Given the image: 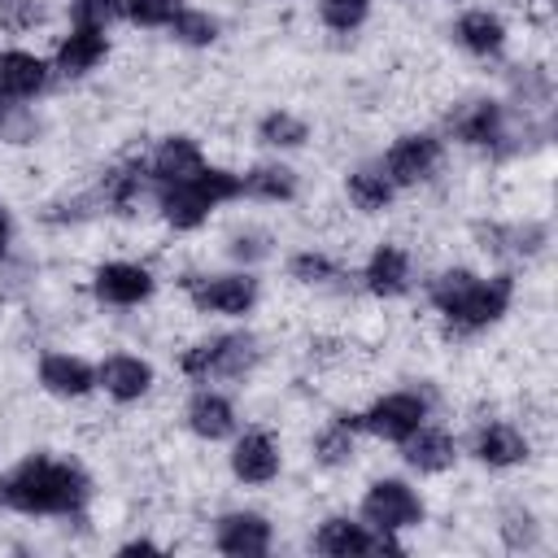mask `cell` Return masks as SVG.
<instances>
[{
	"mask_svg": "<svg viewBox=\"0 0 558 558\" xmlns=\"http://www.w3.org/2000/svg\"><path fill=\"white\" fill-rule=\"evenodd\" d=\"M418 296L440 323L445 340H480L497 331L514 305H519V270L510 266H471V262H445L427 275H418Z\"/></svg>",
	"mask_w": 558,
	"mask_h": 558,
	"instance_id": "obj_1",
	"label": "cell"
},
{
	"mask_svg": "<svg viewBox=\"0 0 558 558\" xmlns=\"http://www.w3.org/2000/svg\"><path fill=\"white\" fill-rule=\"evenodd\" d=\"M436 131L449 148H466L493 166H514L549 148L554 113H523L510 109L497 92H466L440 113Z\"/></svg>",
	"mask_w": 558,
	"mask_h": 558,
	"instance_id": "obj_2",
	"label": "cell"
},
{
	"mask_svg": "<svg viewBox=\"0 0 558 558\" xmlns=\"http://www.w3.org/2000/svg\"><path fill=\"white\" fill-rule=\"evenodd\" d=\"M96 501V475L61 449H31L4 471L0 510L31 523H83Z\"/></svg>",
	"mask_w": 558,
	"mask_h": 558,
	"instance_id": "obj_3",
	"label": "cell"
},
{
	"mask_svg": "<svg viewBox=\"0 0 558 558\" xmlns=\"http://www.w3.org/2000/svg\"><path fill=\"white\" fill-rule=\"evenodd\" d=\"M266 362V340L248 323H222L214 331L192 336L174 353V371L183 384H222L244 388Z\"/></svg>",
	"mask_w": 558,
	"mask_h": 558,
	"instance_id": "obj_4",
	"label": "cell"
},
{
	"mask_svg": "<svg viewBox=\"0 0 558 558\" xmlns=\"http://www.w3.org/2000/svg\"><path fill=\"white\" fill-rule=\"evenodd\" d=\"M240 201H244L240 170H235V166H222V161H209V166L196 170L192 179L153 187L148 214H153L170 235H196V231H205L227 205H240Z\"/></svg>",
	"mask_w": 558,
	"mask_h": 558,
	"instance_id": "obj_5",
	"label": "cell"
},
{
	"mask_svg": "<svg viewBox=\"0 0 558 558\" xmlns=\"http://www.w3.org/2000/svg\"><path fill=\"white\" fill-rule=\"evenodd\" d=\"M174 283L183 292V305L196 318H214V323H248L266 296L262 270H244V266L183 270Z\"/></svg>",
	"mask_w": 558,
	"mask_h": 558,
	"instance_id": "obj_6",
	"label": "cell"
},
{
	"mask_svg": "<svg viewBox=\"0 0 558 558\" xmlns=\"http://www.w3.org/2000/svg\"><path fill=\"white\" fill-rule=\"evenodd\" d=\"M436 414H440V392L432 388V379H410V384L384 388L366 405H357V427L366 440L397 449L405 436H414Z\"/></svg>",
	"mask_w": 558,
	"mask_h": 558,
	"instance_id": "obj_7",
	"label": "cell"
},
{
	"mask_svg": "<svg viewBox=\"0 0 558 558\" xmlns=\"http://www.w3.org/2000/svg\"><path fill=\"white\" fill-rule=\"evenodd\" d=\"M353 514L375 527V532H388V536H410L427 523L432 506H427V493L418 488L414 475H397V471H384V475H371L357 493V506Z\"/></svg>",
	"mask_w": 558,
	"mask_h": 558,
	"instance_id": "obj_8",
	"label": "cell"
},
{
	"mask_svg": "<svg viewBox=\"0 0 558 558\" xmlns=\"http://www.w3.org/2000/svg\"><path fill=\"white\" fill-rule=\"evenodd\" d=\"M458 436H462V458L488 475H514V471H527L536 462L532 427L510 418V414H480Z\"/></svg>",
	"mask_w": 558,
	"mask_h": 558,
	"instance_id": "obj_9",
	"label": "cell"
},
{
	"mask_svg": "<svg viewBox=\"0 0 558 558\" xmlns=\"http://www.w3.org/2000/svg\"><path fill=\"white\" fill-rule=\"evenodd\" d=\"M445 161H449V144L436 126H405L379 153V166H384V174L392 179V187L401 196L432 187L445 174Z\"/></svg>",
	"mask_w": 558,
	"mask_h": 558,
	"instance_id": "obj_10",
	"label": "cell"
},
{
	"mask_svg": "<svg viewBox=\"0 0 558 558\" xmlns=\"http://www.w3.org/2000/svg\"><path fill=\"white\" fill-rule=\"evenodd\" d=\"M157 292H161V275L144 257H100L87 270V296L96 310L131 314V310L153 305Z\"/></svg>",
	"mask_w": 558,
	"mask_h": 558,
	"instance_id": "obj_11",
	"label": "cell"
},
{
	"mask_svg": "<svg viewBox=\"0 0 558 558\" xmlns=\"http://www.w3.org/2000/svg\"><path fill=\"white\" fill-rule=\"evenodd\" d=\"M349 279L357 283L362 296H371L379 305H392V301H405V296L418 292V257L405 240L384 235L362 253V262Z\"/></svg>",
	"mask_w": 558,
	"mask_h": 558,
	"instance_id": "obj_12",
	"label": "cell"
},
{
	"mask_svg": "<svg viewBox=\"0 0 558 558\" xmlns=\"http://www.w3.org/2000/svg\"><path fill=\"white\" fill-rule=\"evenodd\" d=\"M471 235H475L480 253H488L497 266H510V270L541 262L549 253V244H554L549 218H536V214H523V218H475Z\"/></svg>",
	"mask_w": 558,
	"mask_h": 558,
	"instance_id": "obj_13",
	"label": "cell"
},
{
	"mask_svg": "<svg viewBox=\"0 0 558 558\" xmlns=\"http://www.w3.org/2000/svg\"><path fill=\"white\" fill-rule=\"evenodd\" d=\"M445 35L475 65H501V61H510L514 26H510V17L497 4H462L449 17V31Z\"/></svg>",
	"mask_w": 558,
	"mask_h": 558,
	"instance_id": "obj_14",
	"label": "cell"
},
{
	"mask_svg": "<svg viewBox=\"0 0 558 558\" xmlns=\"http://www.w3.org/2000/svg\"><path fill=\"white\" fill-rule=\"evenodd\" d=\"M283 440L266 423H240V432L227 440V475L240 488H270L283 480Z\"/></svg>",
	"mask_w": 558,
	"mask_h": 558,
	"instance_id": "obj_15",
	"label": "cell"
},
{
	"mask_svg": "<svg viewBox=\"0 0 558 558\" xmlns=\"http://www.w3.org/2000/svg\"><path fill=\"white\" fill-rule=\"evenodd\" d=\"M310 549L323 558H371V554H405V536H388L366 527L353 510H327L310 527Z\"/></svg>",
	"mask_w": 558,
	"mask_h": 558,
	"instance_id": "obj_16",
	"label": "cell"
},
{
	"mask_svg": "<svg viewBox=\"0 0 558 558\" xmlns=\"http://www.w3.org/2000/svg\"><path fill=\"white\" fill-rule=\"evenodd\" d=\"M161 384V371L140 349H109L96 357V397H105L118 410L144 405Z\"/></svg>",
	"mask_w": 558,
	"mask_h": 558,
	"instance_id": "obj_17",
	"label": "cell"
},
{
	"mask_svg": "<svg viewBox=\"0 0 558 558\" xmlns=\"http://www.w3.org/2000/svg\"><path fill=\"white\" fill-rule=\"evenodd\" d=\"M179 423L183 432L196 440V445H227L244 414H240V401H235V388H222V384H187V397L179 405Z\"/></svg>",
	"mask_w": 558,
	"mask_h": 558,
	"instance_id": "obj_18",
	"label": "cell"
},
{
	"mask_svg": "<svg viewBox=\"0 0 558 558\" xmlns=\"http://www.w3.org/2000/svg\"><path fill=\"white\" fill-rule=\"evenodd\" d=\"M275 519L257 506H227L209 519V549L222 558H266L275 554Z\"/></svg>",
	"mask_w": 558,
	"mask_h": 558,
	"instance_id": "obj_19",
	"label": "cell"
},
{
	"mask_svg": "<svg viewBox=\"0 0 558 558\" xmlns=\"http://www.w3.org/2000/svg\"><path fill=\"white\" fill-rule=\"evenodd\" d=\"M31 375H35V388L61 405H83L96 397V357L78 349H61V344L39 349Z\"/></svg>",
	"mask_w": 558,
	"mask_h": 558,
	"instance_id": "obj_20",
	"label": "cell"
},
{
	"mask_svg": "<svg viewBox=\"0 0 558 558\" xmlns=\"http://www.w3.org/2000/svg\"><path fill=\"white\" fill-rule=\"evenodd\" d=\"M113 57V31H100V26H78V22H65L61 35L52 39V74L61 83H83L92 78L96 70H105Z\"/></svg>",
	"mask_w": 558,
	"mask_h": 558,
	"instance_id": "obj_21",
	"label": "cell"
},
{
	"mask_svg": "<svg viewBox=\"0 0 558 558\" xmlns=\"http://www.w3.org/2000/svg\"><path fill=\"white\" fill-rule=\"evenodd\" d=\"M397 458H401L405 475H414V480H440V475H449V471L462 466V436L449 423L427 418L414 436H405L397 445Z\"/></svg>",
	"mask_w": 558,
	"mask_h": 558,
	"instance_id": "obj_22",
	"label": "cell"
},
{
	"mask_svg": "<svg viewBox=\"0 0 558 558\" xmlns=\"http://www.w3.org/2000/svg\"><path fill=\"white\" fill-rule=\"evenodd\" d=\"M92 192H96L105 218H140V214L148 209V201H153V183H148L140 157H118V161H109V166L92 179Z\"/></svg>",
	"mask_w": 558,
	"mask_h": 558,
	"instance_id": "obj_23",
	"label": "cell"
},
{
	"mask_svg": "<svg viewBox=\"0 0 558 558\" xmlns=\"http://www.w3.org/2000/svg\"><path fill=\"white\" fill-rule=\"evenodd\" d=\"M57 74L48 52L31 48V44H0V96L4 100H22V105H39L52 92Z\"/></svg>",
	"mask_w": 558,
	"mask_h": 558,
	"instance_id": "obj_24",
	"label": "cell"
},
{
	"mask_svg": "<svg viewBox=\"0 0 558 558\" xmlns=\"http://www.w3.org/2000/svg\"><path fill=\"white\" fill-rule=\"evenodd\" d=\"M362 427H357V410H331L314 432H310V466L323 475H340L362 458Z\"/></svg>",
	"mask_w": 558,
	"mask_h": 558,
	"instance_id": "obj_25",
	"label": "cell"
},
{
	"mask_svg": "<svg viewBox=\"0 0 558 558\" xmlns=\"http://www.w3.org/2000/svg\"><path fill=\"white\" fill-rule=\"evenodd\" d=\"M140 161H144L148 183L161 187V183H179V179H192L196 170H205L209 166V153H205L201 135H192V131H166V135H157L140 153Z\"/></svg>",
	"mask_w": 558,
	"mask_h": 558,
	"instance_id": "obj_26",
	"label": "cell"
},
{
	"mask_svg": "<svg viewBox=\"0 0 558 558\" xmlns=\"http://www.w3.org/2000/svg\"><path fill=\"white\" fill-rule=\"evenodd\" d=\"M497 96L510 109H523V113H554L558 83H554L549 61H541V57L501 61V87H497Z\"/></svg>",
	"mask_w": 558,
	"mask_h": 558,
	"instance_id": "obj_27",
	"label": "cell"
},
{
	"mask_svg": "<svg viewBox=\"0 0 558 558\" xmlns=\"http://www.w3.org/2000/svg\"><path fill=\"white\" fill-rule=\"evenodd\" d=\"M240 183H244V201L248 205H270V209H288L305 192V174L288 157H270V153L248 161L240 170Z\"/></svg>",
	"mask_w": 558,
	"mask_h": 558,
	"instance_id": "obj_28",
	"label": "cell"
},
{
	"mask_svg": "<svg viewBox=\"0 0 558 558\" xmlns=\"http://www.w3.org/2000/svg\"><path fill=\"white\" fill-rule=\"evenodd\" d=\"M340 187H344L349 209L362 214V218H384V214H392L397 201H401V192H397L392 179L384 174L379 157H362V161H353V166L344 170Z\"/></svg>",
	"mask_w": 558,
	"mask_h": 558,
	"instance_id": "obj_29",
	"label": "cell"
},
{
	"mask_svg": "<svg viewBox=\"0 0 558 558\" xmlns=\"http://www.w3.org/2000/svg\"><path fill=\"white\" fill-rule=\"evenodd\" d=\"M253 144L270 157H292L314 144V122L288 105H270L253 118Z\"/></svg>",
	"mask_w": 558,
	"mask_h": 558,
	"instance_id": "obj_30",
	"label": "cell"
},
{
	"mask_svg": "<svg viewBox=\"0 0 558 558\" xmlns=\"http://www.w3.org/2000/svg\"><path fill=\"white\" fill-rule=\"evenodd\" d=\"M283 279L305 292H336L349 283V266L323 244H296L283 253Z\"/></svg>",
	"mask_w": 558,
	"mask_h": 558,
	"instance_id": "obj_31",
	"label": "cell"
},
{
	"mask_svg": "<svg viewBox=\"0 0 558 558\" xmlns=\"http://www.w3.org/2000/svg\"><path fill=\"white\" fill-rule=\"evenodd\" d=\"M100 218H105V214H100V201H96L92 183H87V187H61V192H52V196L35 209V222L48 227V231H78V227H92V222H100Z\"/></svg>",
	"mask_w": 558,
	"mask_h": 558,
	"instance_id": "obj_32",
	"label": "cell"
},
{
	"mask_svg": "<svg viewBox=\"0 0 558 558\" xmlns=\"http://www.w3.org/2000/svg\"><path fill=\"white\" fill-rule=\"evenodd\" d=\"M218 253H222V262H227V266L262 270V266L279 253V235H275L270 227H262V222H235V227L222 235Z\"/></svg>",
	"mask_w": 558,
	"mask_h": 558,
	"instance_id": "obj_33",
	"label": "cell"
},
{
	"mask_svg": "<svg viewBox=\"0 0 558 558\" xmlns=\"http://www.w3.org/2000/svg\"><path fill=\"white\" fill-rule=\"evenodd\" d=\"M497 541H501V549L506 554H541L549 541H545V519H541V510L536 506H527V501H510V506H501V514H497Z\"/></svg>",
	"mask_w": 558,
	"mask_h": 558,
	"instance_id": "obj_34",
	"label": "cell"
},
{
	"mask_svg": "<svg viewBox=\"0 0 558 558\" xmlns=\"http://www.w3.org/2000/svg\"><path fill=\"white\" fill-rule=\"evenodd\" d=\"M222 35H227L222 17L214 9H205V4H192V0L179 9V17L166 31V39L179 44V48H187V52H209V48L222 44Z\"/></svg>",
	"mask_w": 558,
	"mask_h": 558,
	"instance_id": "obj_35",
	"label": "cell"
},
{
	"mask_svg": "<svg viewBox=\"0 0 558 558\" xmlns=\"http://www.w3.org/2000/svg\"><path fill=\"white\" fill-rule=\"evenodd\" d=\"M44 135H48V118L39 113V105L0 96V144L4 148H35L44 144Z\"/></svg>",
	"mask_w": 558,
	"mask_h": 558,
	"instance_id": "obj_36",
	"label": "cell"
},
{
	"mask_svg": "<svg viewBox=\"0 0 558 558\" xmlns=\"http://www.w3.org/2000/svg\"><path fill=\"white\" fill-rule=\"evenodd\" d=\"M52 22H57L52 0H0V35H9L13 44H26L31 35L48 31Z\"/></svg>",
	"mask_w": 558,
	"mask_h": 558,
	"instance_id": "obj_37",
	"label": "cell"
},
{
	"mask_svg": "<svg viewBox=\"0 0 558 558\" xmlns=\"http://www.w3.org/2000/svg\"><path fill=\"white\" fill-rule=\"evenodd\" d=\"M371 17H375V0H314V22L336 39L362 35Z\"/></svg>",
	"mask_w": 558,
	"mask_h": 558,
	"instance_id": "obj_38",
	"label": "cell"
},
{
	"mask_svg": "<svg viewBox=\"0 0 558 558\" xmlns=\"http://www.w3.org/2000/svg\"><path fill=\"white\" fill-rule=\"evenodd\" d=\"M187 0H122V26L131 31H170V22L179 17Z\"/></svg>",
	"mask_w": 558,
	"mask_h": 558,
	"instance_id": "obj_39",
	"label": "cell"
},
{
	"mask_svg": "<svg viewBox=\"0 0 558 558\" xmlns=\"http://www.w3.org/2000/svg\"><path fill=\"white\" fill-rule=\"evenodd\" d=\"M65 22L113 31L122 26V0H65Z\"/></svg>",
	"mask_w": 558,
	"mask_h": 558,
	"instance_id": "obj_40",
	"label": "cell"
},
{
	"mask_svg": "<svg viewBox=\"0 0 558 558\" xmlns=\"http://www.w3.org/2000/svg\"><path fill=\"white\" fill-rule=\"evenodd\" d=\"M13 248H17V218H13L9 201L0 196V266L13 262Z\"/></svg>",
	"mask_w": 558,
	"mask_h": 558,
	"instance_id": "obj_41",
	"label": "cell"
},
{
	"mask_svg": "<svg viewBox=\"0 0 558 558\" xmlns=\"http://www.w3.org/2000/svg\"><path fill=\"white\" fill-rule=\"evenodd\" d=\"M113 554L118 558H131V554H170V545L166 541H153V536H126V541L113 545Z\"/></svg>",
	"mask_w": 558,
	"mask_h": 558,
	"instance_id": "obj_42",
	"label": "cell"
},
{
	"mask_svg": "<svg viewBox=\"0 0 558 558\" xmlns=\"http://www.w3.org/2000/svg\"><path fill=\"white\" fill-rule=\"evenodd\" d=\"M536 4H541V9H554V0H536Z\"/></svg>",
	"mask_w": 558,
	"mask_h": 558,
	"instance_id": "obj_43",
	"label": "cell"
},
{
	"mask_svg": "<svg viewBox=\"0 0 558 558\" xmlns=\"http://www.w3.org/2000/svg\"><path fill=\"white\" fill-rule=\"evenodd\" d=\"M0 497H4V471H0Z\"/></svg>",
	"mask_w": 558,
	"mask_h": 558,
	"instance_id": "obj_44",
	"label": "cell"
}]
</instances>
